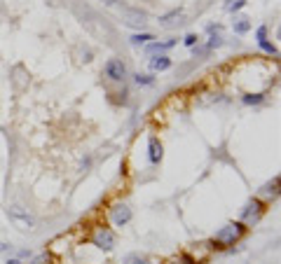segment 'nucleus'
I'll return each mask as SVG.
<instances>
[{"mask_svg":"<svg viewBox=\"0 0 281 264\" xmlns=\"http://www.w3.org/2000/svg\"><path fill=\"white\" fill-rule=\"evenodd\" d=\"M7 264H22L19 260H7Z\"/></svg>","mask_w":281,"mask_h":264,"instance_id":"23","label":"nucleus"},{"mask_svg":"<svg viewBox=\"0 0 281 264\" xmlns=\"http://www.w3.org/2000/svg\"><path fill=\"white\" fill-rule=\"evenodd\" d=\"M185 44H187V47H195V44H197V35H195V33H190V35L185 38Z\"/></svg>","mask_w":281,"mask_h":264,"instance_id":"18","label":"nucleus"},{"mask_svg":"<svg viewBox=\"0 0 281 264\" xmlns=\"http://www.w3.org/2000/svg\"><path fill=\"white\" fill-rule=\"evenodd\" d=\"M150 40H155L152 33H140V35H131V44H148Z\"/></svg>","mask_w":281,"mask_h":264,"instance_id":"11","label":"nucleus"},{"mask_svg":"<svg viewBox=\"0 0 281 264\" xmlns=\"http://www.w3.org/2000/svg\"><path fill=\"white\" fill-rule=\"evenodd\" d=\"M92 243H94L96 248H101V250H113V245H115V236H113L110 229H103V227H101V229L94 234Z\"/></svg>","mask_w":281,"mask_h":264,"instance_id":"4","label":"nucleus"},{"mask_svg":"<svg viewBox=\"0 0 281 264\" xmlns=\"http://www.w3.org/2000/svg\"><path fill=\"white\" fill-rule=\"evenodd\" d=\"M265 33H267V28H265V26H260V28H258V43H260V47H262L265 52L277 54V49H274V47H272V44L267 43V38H265Z\"/></svg>","mask_w":281,"mask_h":264,"instance_id":"10","label":"nucleus"},{"mask_svg":"<svg viewBox=\"0 0 281 264\" xmlns=\"http://www.w3.org/2000/svg\"><path fill=\"white\" fill-rule=\"evenodd\" d=\"M244 229H246V227H244L241 222H230V224H225V227L216 234V243L220 248H223V245H232V243L244 234Z\"/></svg>","mask_w":281,"mask_h":264,"instance_id":"1","label":"nucleus"},{"mask_svg":"<svg viewBox=\"0 0 281 264\" xmlns=\"http://www.w3.org/2000/svg\"><path fill=\"white\" fill-rule=\"evenodd\" d=\"M181 14H183V10L178 7V10H171L169 14H164V17H160V22H162V23H169L171 19H176V17H181Z\"/></svg>","mask_w":281,"mask_h":264,"instance_id":"14","label":"nucleus"},{"mask_svg":"<svg viewBox=\"0 0 281 264\" xmlns=\"http://www.w3.org/2000/svg\"><path fill=\"white\" fill-rule=\"evenodd\" d=\"M103 70H106V77L113 80V82H124L127 80V66H124L122 59H108Z\"/></svg>","mask_w":281,"mask_h":264,"instance_id":"3","label":"nucleus"},{"mask_svg":"<svg viewBox=\"0 0 281 264\" xmlns=\"http://www.w3.org/2000/svg\"><path fill=\"white\" fill-rule=\"evenodd\" d=\"M127 264H150V262L143 260V257H139V255H131V257H127Z\"/></svg>","mask_w":281,"mask_h":264,"instance_id":"17","label":"nucleus"},{"mask_svg":"<svg viewBox=\"0 0 281 264\" xmlns=\"http://www.w3.org/2000/svg\"><path fill=\"white\" fill-rule=\"evenodd\" d=\"M148 157H150L152 164H160V159H162V143L157 138L148 140Z\"/></svg>","mask_w":281,"mask_h":264,"instance_id":"7","label":"nucleus"},{"mask_svg":"<svg viewBox=\"0 0 281 264\" xmlns=\"http://www.w3.org/2000/svg\"><path fill=\"white\" fill-rule=\"evenodd\" d=\"M101 2H103V5H108V7H115L119 0H101Z\"/></svg>","mask_w":281,"mask_h":264,"instance_id":"21","label":"nucleus"},{"mask_svg":"<svg viewBox=\"0 0 281 264\" xmlns=\"http://www.w3.org/2000/svg\"><path fill=\"white\" fill-rule=\"evenodd\" d=\"M110 218H113V222H115V227H124V224L131 220L129 206H124V203H115L113 211H110Z\"/></svg>","mask_w":281,"mask_h":264,"instance_id":"5","label":"nucleus"},{"mask_svg":"<svg viewBox=\"0 0 281 264\" xmlns=\"http://www.w3.org/2000/svg\"><path fill=\"white\" fill-rule=\"evenodd\" d=\"M262 96H244V103H260Z\"/></svg>","mask_w":281,"mask_h":264,"instance_id":"20","label":"nucleus"},{"mask_svg":"<svg viewBox=\"0 0 281 264\" xmlns=\"http://www.w3.org/2000/svg\"><path fill=\"white\" fill-rule=\"evenodd\" d=\"M173 44H176V40H166V43H152L148 49H150V52H164V49H171Z\"/></svg>","mask_w":281,"mask_h":264,"instance_id":"12","label":"nucleus"},{"mask_svg":"<svg viewBox=\"0 0 281 264\" xmlns=\"http://www.w3.org/2000/svg\"><path fill=\"white\" fill-rule=\"evenodd\" d=\"M134 82H136V85H143V87H148V85H152V82H155V77H152V75H134Z\"/></svg>","mask_w":281,"mask_h":264,"instance_id":"13","label":"nucleus"},{"mask_svg":"<svg viewBox=\"0 0 281 264\" xmlns=\"http://www.w3.org/2000/svg\"><path fill=\"white\" fill-rule=\"evenodd\" d=\"M150 68L157 73V70H166V68H171V59L169 56H164V54H160V56H152L150 59Z\"/></svg>","mask_w":281,"mask_h":264,"instance_id":"9","label":"nucleus"},{"mask_svg":"<svg viewBox=\"0 0 281 264\" xmlns=\"http://www.w3.org/2000/svg\"><path fill=\"white\" fill-rule=\"evenodd\" d=\"M122 14H124L127 23H134V26H140V23L148 22V14L140 10H122Z\"/></svg>","mask_w":281,"mask_h":264,"instance_id":"6","label":"nucleus"},{"mask_svg":"<svg viewBox=\"0 0 281 264\" xmlns=\"http://www.w3.org/2000/svg\"><path fill=\"white\" fill-rule=\"evenodd\" d=\"M260 213H262V203H260L258 199H253V201H249V203H246V208L241 211V218H244V220H251V215H253V218H258Z\"/></svg>","mask_w":281,"mask_h":264,"instance_id":"8","label":"nucleus"},{"mask_svg":"<svg viewBox=\"0 0 281 264\" xmlns=\"http://www.w3.org/2000/svg\"><path fill=\"white\" fill-rule=\"evenodd\" d=\"M7 218H10L19 229H23V232H28V229H33L35 227V220H33V215L26 208H22V206H10L7 208Z\"/></svg>","mask_w":281,"mask_h":264,"instance_id":"2","label":"nucleus"},{"mask_svg":"<svg viewBox=\"0 0 281 264\" xmlns=\"http://www.w3.org/2000/svg\"><path fill=\"white\" fill-rule=\"evenodd\" d=\"M265 194H277V180H274V182H272V185H265Z\"/></svg>","mask_w":281,"mask_h":264,"instance_id":"19","label":"nucleus"},{"mask_svg":"<svg viewBox=\"0 0 281 264\" xmlns=\"http://www.w3.org/2000/svg\"><path fill=\"white\" fill-rule=\"evenodd\" d=\"M7 248H10L7 243H2V241H0V253H2V250H7Z\"/></svg>","mask_w":281,"mask_h":264,"instance_id":"22","label":"nucleus"},{"mask_svg":"<svg viewBox=\"0 0 281 264\" xmlns=\"http://www.w3.org/2000/svg\"><path fill=\"white\" fill-rule=\"evenodd\" d=\"M251 28V23H249V19H239L237 23H234V31L237 33H246Z\"/></svg>","mask_w":281,"mask_h":264,"instance_id":"16","label":"nucleus"},{"mask_svg":"<svg viewBox=\"0 0 281 264\" xmlns=\"http://www.w3.org/2000/svg\"><path fill=\"white\" fill-rule=\"evenodd\" d=\"M244 5H246V0H230V2L225 5V10L234 12V10H239V7H244Z\"/></svg>","mask_w":281,"mask_h":264,"instance_id":"15","label":"nucleus"}]
</instances>
